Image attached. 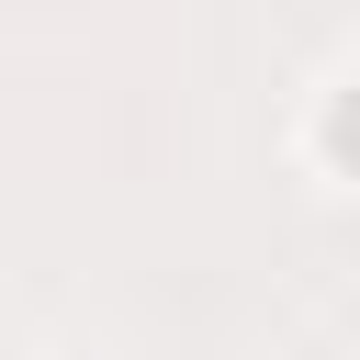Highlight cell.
I'll use <instances>...</instances> for the list:
<instances>
[{
	"label": "cell",
	"mask_w": 360,
	"mask_h": 360,
	"mask_svg": "<svg viewBox=\"0 0 360 360\" xmlns=\"http://www.w3.org/2000/svg\"><path fill=\"white\" fill-rule=\"evenodd\" d=\"M304 146H315V169H338V180H360V68L315 101V124H304Z\"/></svg>",
	"instance_id": "cell-1"
}]
</instances>
